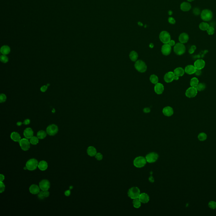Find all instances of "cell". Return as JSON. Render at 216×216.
<instances>
[{"label":"cell","mask_w":216,"mask_h":216,"mask_svg":"<svg viewBox=\"0 0 216 216\" xmlns=\"http://www.w3.org/2000/svg\"><path fill=\"white\" fill-rule=\"evenodd\" d=\"M128 197L132 199L139 198L141 194L140 189L136 187H131L128 191Z\"/></svg>","instance_id":"6da1fadb"},{"label":"cell","mask_w":216,"mask_h":216,"mask_svg":"<svg viewBox=\"0 0 216 216\" xmlns=\"http://www.w3.org/2000/svg\"><path fill=\"white\" fill-rule=\"evenodd\" d=\"M136 70L140 73H144L147 70V66L144 61L142 60H138L134 65Z\"/></svg>","instance_id":"7a4b0ae2"},{"label":"cell","mask_w":216,"mask_h":216,"mask_svg":"<svg viewBox=\"0 0 216 216\" xmlns=\"http://www.w3.org/2000/svg\"><path fill=\"white\" fill-rule=\"evenodd\" d=\"M146 160L144 157L139 156L137 157L133 160V165L135 167L141 168L143 167L146 164Z\"/></svg>","instance_id":"3957f363"},{"label":"cell","mask_w":216,"mask_h":216,"mask_svg":"<svg viewBox=\"0 0 216 216\" xmlns=\"http://www.w3.org/2000/svg\"><path fill=\"white\" fill-rule=\"evenodd\" d=\"M174 50L176 55H181L185 52V46L181 43H178L174 47Z\"/></svg>","instance_id":"277c9868"},{"label":"cell","mask_w":216,"mask_h":216,"mask_svg":"<svg viewBox=\"0 0 216 216\" xmlns=\"http://www.w3.org/2000/svg\"><path fill=\"white\" fill-rule=\"evenodd\" d=\"M201 18L204 21H209L213 18V13L209 9H204L201 13Z\"/></svg>","instance_id":"5b68a950"},{"label":"cell","mask_w":216,"mask_h":216,"mask_svg":"<svg viewBox=\"0 0 216 216\" xmlns=\"http://www.w3.org/2000/svg\"><path fill=\"white\" fill-rule=\"evenodd\" d=\"M38 160L34 158H32L27 162L26 166L27 170L32 171L36 169L37 167H38Z\"/></svg>","instance_id":"8992f818"},{"label":"cell","mask_w":216,"mask_h":216,"mask_svg":"<svg viewBox=\"0 0 216 216\" xmlns=\"http://www.w3.org/2000/svg\"><path fill=\"white\" fill-rule=\"evenodd\" d=\"M159 38L160 41L164 44H168L171 40L170 34L166 31H163L160 33Z\"/></svg>","instance_id":"52a82bcc"},{"label":"cell","mask_w":216,"mask_h":216,"mask_svg":"<svg viewBox=\"0 0 216 216\" xmlns=\"http://www.w3.org/2000/svg\"><path fill=\"white\" fill-rule=\"evenodd\" d=\"M47 134L50 136L55 135L58 132V128L57 125L55 124L49 125L47 127L46 129Z\"/></svg>","instance_id":"ba28073f"},{"label":"cell","mask_w":216,"mask_h":216,"mask_svg":"<svg viewBox=\"0 0 216 216\" xmlns=\"http://www.w3.org/2000/svg\"><path fill=\"white\" fill-rule=\"evenodd\" d=\"M159 155L156 152H152L147 154L145 157L146 162L148 163H154L158 160Z\"/></svg>","instance_id":"9c48e42d"},{"label":"cell","mask_w":216,"mask_h":216,"mask_svg":"<svg viewBox=\"0 0 216 216\" xmlns=\"http://www.w3.org/2000/svg\"><path fill=\"white\" fill-rule=\"evenodd\" d=\"M198 91L195 87H190L186 91L185 95L187 97L193 98L196 96Z\"/></svg>","instance_id":"30bf717a"},{"label":"cell","mask_w":216,"mask_h":216,"mask_svg":"<svg viewBox=\"0 0 216 216\" xmlns=\"http://www.w3.org/2000/svg\"><path fill=\"white\" fill-rule=\"evenodd\" d=\"M22 149L24 151L29 150L30 148V142L27 139H22L19 142Z\"/></svg>","instance_id":"8fae6325"},{"label":"cell","mask_w":216,"mask_h":216,"mask_svg":"<svg viewBox=\"0 0 216 216\" xmlns=\"http://www.w3.org/2000/svg\"><path fill=\"white\" fill-rule=\"evenodd\" d=\"M39 187L41 190L43 191L48 190L50 187V182L48 180H42L40 182Z\"/></svg>","instance_id":"7c38bea8"},{"label":"cell","mask_w":216,"mask_h":216,"mask_svg":"<svg viewBox=\"0 0 216 216\" xmlns=\"http://www.w3.org/2000/svg\"><path fill=\"white\" fill-rule=\"evenodd\" d=\"M171 52V47L168 44L163 45L161 48V52L163 55L168 56L170 54Z\"/></svg>","instance_id":"4fadbf2b"},{"label":"cell","mask_w":216,"mask_h":216,"mask_svg":"<svg viewBox=\"0 0 216 216\" xmlns=\"http://www.w3.org/2000/svg\"><path fill=\"white\" fill-rule=\"evenodd\" d=\"M205 62L202 59H198L195 61L194 66L196 69L202 70L205 66Z\"/></svg>","instance_id":"5bb4252c"},{"label":"cell","mask_w":216,"mask_h":216,"mask_svg":"<svg viewBox=\"0 0 216 216\" xmlns=\"http://www.w3.org/2000/svg\"><path fill=\"white\" fill-rule=\"evenodd\" d=\"M175 76L174 72H168L164 76V81L167 83H170L174 81Z\"/></svg>","instance_id":"9a60e30c"},{"label":"cell","mask_w":216,"mask_h":216,"mask_svg":"<svg viewBox=\"0 0 216 216\" xmlns=\"http://www.w3.org/2000/svg\"><path fill=\"white\" fill-rule=\"evenodd\" d=\"M154 90L157 94H161L164 90V87L161 83H157V84H155L154 87Z\"/></svg>","instance_id":"2e32d148"},{"label":"cell","mask_w":216,"mask_h":216,"mask_svg":"<svg viewBox=\"0 0 216 216\" xmlns=\"http://www.w3.org/2000/svg\"><path fill=\"white\" fill-rule=\"evenodd\" d=\"M173 108L170 107L168 106L165 107L163 109V114L166 117H170L174 114Z\"/></svg>","instance_id":"e0dca14e"},{"label":"cell","mask_w":216,"mask_h":216,"mask_svg":"<svg viewBox=\"0 0 216 216\" xmlns=\"http://www.w3.org/2000/svg\"><path fill=\"white\" fill-rule=\"evenodd\" d=\"M184 71L186 73H187L188 74L192 75L195 73L196 71V69L195 68L194 66L192 65H189L186 66L184 69Z\"/></svg>","instance_id":"ac0fdd59"},{"label":"cell","mask_w":216,"mask_h":216,"mask_svg":"<svg viewBox=\"0 0 216 216\" xmlns=\"http://www.w3.org/2000/svg\"><path fill=\"white\" fill-rule=\"evenodd\" d=\"M139 199L142 203L146 204L149 201V197L147 193L144 192L141 193Z\"/></svg>","instance_id":"d6986e66"},{"label":"cell","mask_w":216,"mask_h":216,"mask_svg":"<svg viewBox=\"0 0 216 216\" xmlns=\"http://www.w3.org/2000/svg\"><path fill=\"white\" fill-rule=\"evenodd\" d=\"M189 36L186 33H183L181 34L179 37V40L180 42L182 44H185L189 41Z\"/></svg>","instance_id":"ffe728a7"},{"label":"cell","mask_w":216,"mask_h":216,"mask_svg":"<svg viewBox=\"0 0 216 216\" xmlns=\"http://www.w3.org/2000/svg\"><path fill=\"white\" fill-rule=\"evenodd\" d=\"M23 134L25 138L30 139L34 135V131L30 128H27L24 130Z\"/></svg>","instance_id":"44dd1931"},{"label":"cell","mask_w":216,"mask_h":216,"mask_svg":"<svg viewBox=\"0 0 216 216\" xmlns=\"http://www.w3.org/2000/svg\"><path fill=\"white\" fill-rule=\"evenodd\" d=\"M39 187L36 184H32L30 187L29 191L32 194L36 195L38 194L40 192Z\"/></svg>","instance_id":"7402d4cb"},{"label":"cell","mask_w":216,"mask_h":216,"mask_svg":"<svg viewBox=\"0 0 216 216\" xmlns=\"http://www.w3.org/2000/svg\"><path fill=\"white\" fill-rule=\"evenodd\" d=\"M180 8L182 11L187 12L190 11L191 9V5L189 3L184 2L180 5Z\"/></svg>","instance_id":"603a6c76"},{"label":"cell","mask_w":216,"mask_h":216,"mask_svg":"<svg viewBox=\"0 0 216 216\" xmlns=\"http://www.w3.org/2000/svg\"><path fill=\"white\" fill-rule=\"evenodd\" d=\"M174 73L175 76H177L179 77H181L184 75L185 71L184 69L181 67H178L174 69Z\"/></svg>","instance_id":"cb8c5ba5"},{"label":"cell","mask_w":216,"mask_h":216,"mask_svg":"<svg viewBox=\"0 0 216 216\" xmlns=\"http://www.w3.org/2000/svg\"><path fill=\"white\" fill-rule=\"evenodd\" d=\"M97 153V150L94 146H89L87 149V153L90 157L95 156Z\"/></svg>","instance_id":"d4e9b609"},{"label":"cell","mask_w":216,"mask_h":216,"mask_svg":"<svg viewBox=\"0 0 216 216\" xmlns=\"http://www.w3.org/2000/svg\"><path fill=\"white\" fill-rule=\"evenodd\" d=\"M11 138L13 141L15 142H19L20 140L21 139V136L20 135V134L18 133V132H13L11 133Z\"/></svg>","instance_id":"484cf974"},{"label":"cell","mask_w":216,"mask_h":216,"mask_svg":"<svg viewBox=\"0 0 216 216\" xmlns=\"http://www.w3.org/2000/svg\"><path fill=\"white\" fill-rule=\"evenodd\" d=\"M49 195V192L48 190L43 191L42 190L38 193V197L39 199L43 200L45 198H47Z\"/></svg>","instance_id":"4316f807"},{"label":"cell","mask_w":216,"mask_h":216,"mask_svg":"<svg viewBox=\"0 0 216 216\" xmlns=\"http://www.w3.org/2000/svg\"><path fill=\"white\" fill-rule=\"evenodd\" d=\"M38 168L40 170L42 171H44L47 169L48 168V164L47 162L44 160H42L38 163Z\"/></svg>","instance_id":"83f0119b"},{"label":"cell","mask_w":216,"mask_h":216,"mask_svg":"<svg viewBox=\"0 0 216 216\" xmlns=\"http://www.w3.org/2000/svg\"><path fill=\"white\" fill-rule=\"evenodd\" d=\"M10 52V48L9 46L4 45L2 46L0 49V52L2 55H8Z\"/></svg>","instance_id":"f1b7e54d"},{"label":"cell","mask_w":216,"mask_h":216,"mask_svg":"<svg viewBox=\"0 0 216 216\" xmlns=\"http://www.w3.org/2000/svg\"><path fill=\"white\" fill-rule=\"evenodd\" d=\"M129 58L132 61L136 62L138 58V54L135 51H132L130 53Z\"/></svg>","instance_id":"f546056e"},{"label":"cell","mask_w":216,"mask_h":216,"mask_svg":"<svg viewBox=\"0 0 216 216\" xmlns=\"http://www.w3.org/2000/svg\"><path fill=\"white\" fill-rule=\"evenodd\" d=\"M47 132L44 131H40L37 133V137L40 139H43L47 136Z\"/></svg>","instance_id":"4dcf8cb0"},{"label":"cell","mask_w":216,"mask_h":216,"mask_svg":"<svg viewBox=\"0 0 216 216\" xmlns=\"http://www.w3.org/2000/svg\"><path fill=\"white\" fill-rule=\"evenodd\" d=\"M198 84H199V80L197 78L193 77L190 80V85L191 87H196Z\"/></svg>","instance_id":"1f68e13d"},{"label":"cell","mask_w":216,"mask_h":216,"mask_svg":"<svg viewBox=\"0 0 216 216\" xmlns=\"http://www.w3.org/2000/svg\"><path fill=\"white\" fill-rule=\"evenodd\" d=\"M142 202L140 201L139 198H136L133 199L132 201V204L133 206L135 208H139L141 206Z\"/></svg>","instance_id":"d6a6232c"},{"label":"cell","mask_w":216,"mask_h":216,"mask_svg":"<svg viewBox=\"0 0 216 216\" xmlns=\"http://www.w3.org/2000/svg\"><path fill=\"white\" fill-rule=\"evenodd\" d=\"M149 80L152 83L155 84H157L159 81L158 77L155 74L151 75L149 78Z\"/></svg>","instance_id":"836d02e7"},{"label":"cell","mask_w":216,"mask_h":216,"mask_svg":"<svg viewBox=\"0 0 216 216\" xmlns=\"http://www.w3.org/2000/svg\"><path fill=\"white\" fill-rule=\"evenodd\" d=\"M209 27V25L208 24L205 22H202L199 24L200 29L202 31H207L208 27Z\"/></svg>","instance_id":"e575fe53"},{"label":"cell","mask_w":216,"mask_h":216,"mask_svg":"<svg viewBox=\"0 0 216 216\" xmlns=\"http://www.w3.org/2000/svg\"><path fill=\"white\" fill-rule=\"evenodd\" d=\"M196 88L198 91H202L205 89L206 88V85L203 83H199V84L197 86Z\"/></svg>","instance_id":"d590c367"},{"label":"cell","mask_w":216,"mask_h":216,"mask_svg":"<svg viewBox=\"0 0 216 216\" xmlns=\"http://www.w3.org/2000/svg\"><path fill=\"white\" fill-rule=\"evenodd\" d=\"M207 138V135L204 132H201L198 135V139L201 141H205Z\"/></svg>","instance_id":"8d00e7d4"},{"label":"cell","mask_w":216,"mask_h":216,"mask_svg":"<svg viewBox=\"0 0 216 216\" xmlns=\"http://www.w3.org/2000/svg\"><path fill=\"white\" fill-rule=\"evenodd\" d=\"M39 139L36 136H33L30 139V142L31 144L33 145H36L38 144L39 142Z\"/></svg>","instance_id":"74e56055"},{"label":"cell","mask_w":216,"mask_h":216,"mask_svg":"<svg viewBox=\"0 0 216 216\" xmlns=\"http://www.w3.org/2000/svg\"><path fill=\"white\" fill-rule=\"evenodd\" d=\"M0 60L2 62L5 63L8 62L9 61V58L6 55H1L0 57Z\"/></svg>","instance_id":"f35d334b"},{"label":"cell","mask_w":216,"mask_h":216,"mask_svg":"<svg viewBox=\"0 0 216 216\" xmlns=\"http://www.w3.org/2000/svg\"><path fill=\"white\" fill-rule=\"evenodd\" d=\"M207 33L208 34V35H213L215 32V29L213 27H208V29H207Z\"/></svg>","instance_id":"ab89813d"},{"label":"cell","mask_w":216,"mask_h":216,"mask_svg":"<svg viewBox=\"0 0 216 216\" xmlns=\"http://www.w3.org/2000/svg\"><path fill=\"white\" fill-rule=\"evenodd\" d=\"M208 206L212 209L216 208V202L214 201H211L208 203Z\"/></svg>","instance_id":"60d3db41"},{"label":"cell","mask_w":216,"mask_h":216,"mask_svg":"<svg viewBox=\"0 0 216 216\" xmlns=\"http://www.w3.org/2000/svg\"><path fill=\"white\" fill-rule=\"evenodd\" d=\"M6 98H7V97H6V95H5L3 93H1V94L0 95V102L1 103L5 102L6 101Z\"/></svg>","instance_id":"b9f144b4"},{"label":"cell","mask_w":216,"mask_h":216,"mask_svg":"<svg viewBox=\"0 0 216 216\" xmlns=\"http://www.w3.org/2000/svg\"><path fill=\"white\" fill-rule=\"evenodd\" d=\"M196 49V47L195 45H192L189 49V53L190 54H192Z\"/></svg>","instance_id":"7bdbcfd3"},{"label":"cell","mask_w":216,"mask_h":216,"mask_svg":"<svg viewBox=\"0 0 216 216\" xmlns=\"http://www.w3.org/2000/svg\"><path fill=\"white\" fill-rule=\"evenodd\" d=\"M95 157L97 160H101L103 159V156L102 155V154H101L100 153H97L96 155H95Z\"/></svg>","instance_id":"ee69618b"},{"label":"cell","mask_w":216,"mask_h":216,"mask_svg":"<svg viewBox=\"0 0 216 216\" xmlns=\"http://www.w3.org/2000/svg\"><path fill=\"white\" fill-rule=\"evenodd\" d=\"M5 189V186L3 181H0V192L2 193L4 191Z\"/></svg>","instance_id":"f6af8a7d"},{"label":"cell","mask_w":216,"mask_h":216,"mask_svg":"<svg viewBox=\"0 0 216 216\" xmlns=\"http://www.w3.org/2000/svg\"><path fill=\"white\" fill-rule=\"evenodd\" d=\"M168 21L171 24H174L176 23V20L172 17H169L168 19Z\"/></svg>","instance_id":"bcb514c9"},{"label":"cell","mask_w":216,"mask_h":216,"mask_svg":"<svg viewBox=\"0 0 216 216\" xmlns=\"http://www.w3.org/2000/svg\"><path fill=\"white\" fill-rule=\"evenodd\" d=\"M193 13L196 15H198L200 13V11L199 9L198 8H195V9L193 10Z\"/></svg>","instance_id":"7dc6e473"},{"label":"cell","mask_w":216,"mask_h":216,"mask_svg":"<svg viewBox=\"0 0 216 216\" xmlns=\"http://www.w3.org/2000/svg\"><path fill=\"white\" fill-rule=\"evenodd\" d=\"M47 88H48V86H47V85H44V86H43L42 87H41L40 90H41V92H46L47 91Z\"/></svg>","instance_id":"c3c4849f"},{"label":"cell","mask_w":216,"mask_h":216,"mask_svg":"<svg viewBox=\"0 0 216 216\" xmlns=\"http://www.w3.org/2000/svg\"><path fill=\"white\" fill-rule=\"evenodd\" d=\"M143 111L145 113H149L151 111L150 108H148V107L144 108L143 109Z\"/></svg>","instance_id":"681fc988"},{"label":"cell","mask_w":216,"mask_h":216,"mask_svg":"<svg viewBox=\"0 0 216 216\" xmlns=\"http://www.w3.org/2000/svg\"><path fill=\"white\" fill-rule=\"evenodd\" d=\"M168 44L170 45L171 47L175 46V42L173 40H170V41H169V43H168Z\"/></svg>","instance_id":"f907efd6"},{"label":"cell","mask_w":216,"mask_h":216,"mask_svg":"<svg viewBox=\"0 0 216 216\" xmlns=\"http://www.w3.org/2000/svg\"><path fill=\"white\" fill-rule=\"evenodd\" d=\"M30 122L31 121L29 119H26L25 120H24L23 123L25 125H29V124L30 123Z\"/></svg>","instance_id":"816d5d0a"},{"label":"cell","mask_w":216,"mask_h":216,"mask_svg":"<svg viewBox=\"0 0 216 216\" xmlns=\"http://www.w3.org/2000/svg\"><path fill=\"white\" fill-rule=\"evenodd\" d=\"M201 70H198V69H196V72H195V74L197 75V76H200V75L201 74Z\"/></svg>","instance_id":"f5cc1de1"},{"label":"cell","mask_w":216,"mask_h":216,"mask_svg":"<svg viewBox=\"0 0 216 216\" xmlns=\"http://www.w3.org/2000/svg\"><path fill=\"white\" fill-rule=\"evenodd\" d=\"M65 195L66 196H69L71 195L70 190H66V192H65Z\"/></svg>","instance_id":"db71d44e"},{"label":"cell","mask_w":216,"mask_h":216,"mask_svg":"<svg viewBox=\"0 0 216 216\" xmlns=\"http://www.w3.org/2000/svg\"><path fill=\"white\" fill-rule=\"evenodd\" d=\"M5 177L3 174H0V181H3L4 180Z\"/></svg>","instance_id":"11a10c76"},{"label":"cell","mask_w":216,"mask_h":216,"mask_svg":"<svg viewBox=\"0 0 216 216\" xmlns=\"http://www.w3.org/2000/svg\"><path fill=\"white\" fill-rule=\"evenodd\" d=\"M149 181L151 182H153L154 181V178L152 177V176H151V177H149Z\"/></svg>","instance_id":"9f6ffc18"},{"label":"cell","mask_w":216,"mask_h":216,"mask_svg":"<svg viewBox=\"0 0 216 216\" xmlns=\"http://www.w3.org/2000/svg\"><path fill=\"white\" fill-rule=\"evenodd\" d=\"M23 123L21 122H17V125H18L19 126H21L22 124H23Z\"/></svg>","instance_id":"6f0895ef"},{"label":"cell","mask_w":216,"mask_h":216,"mask_svg":"<svg viewBox=\"0 0 216 216\" xmlns=\"http://www.w3.org/2000/svg\"><path fill=\"white\" fill-rule=\"evenodd\" d=\"M179 77H179V76H174V80H178L179 79Z\"/></svg>","instance_id":"680465c9"},{"label":"cell","mask_w":216,"mask_h":216,"mask_svg":"<svg viewBox=\"0 0 216 216\" xmlns=\"http://www.w3.org/2000/svg\"><path fill=\"white\" fill-rule=\"evenodd\" d=\"M149 47L151 48H153V47H154V45L152 44H150V45H149Z\"/></svg>","instance_id":"91938a15"},{"label":"cell","mask_w":216,"mask_h":216,"mask_svg":"<svg viewBox=\"0 0 216 216\" xmlns=\"http://www.w3.org/2000/svg\"><path fill=\"white\" fill-rule=\"evenodd\" d=\"M172 13H173V12H172L171 11H169V12H168V14H169V15H171L172 14Z\"/></svg>","instance_id":"94428289"},{"label":"cell","mask_w":216,"mask_h":216,"mask_svg":"<svg viewBox=\"0 0 216 216\" xmlns=\"http://www.w3.org/2000/svg\"><path fill=\"white\" fill-rule=\"evenodd\" d=\"M193 0H187V1H188L189 2H192Z\"/></svg>","instance_id":"6125c7cd"},{"label":"cell","mask_w":216,"mask_h":216,"mask_svg":"<svg viewBox=\"0 0 216 216\" xmlns=\"http://www.w3.org/2000/svg\"><path fill=\"white\" fill-rule=\"evenodd\" d=\"M52 111V112H55V110L54 109H53V111Z\"/></svg>","instance_id":"be15d7a7"},{"label":"cell","mask_w":216,"mask_h":216,"mask_svg":"<svg viewBox=\"0 0 216 216\" xmlns=\"http://www.w3.org/2000/svg\"><path fill=\"white\" fill-rule=\"evenodd\" d=\"M47 86H48H48H49V85H50V84H47Z\"/></svg>","instance_id":"e7e4bbea"}]
</instances>
